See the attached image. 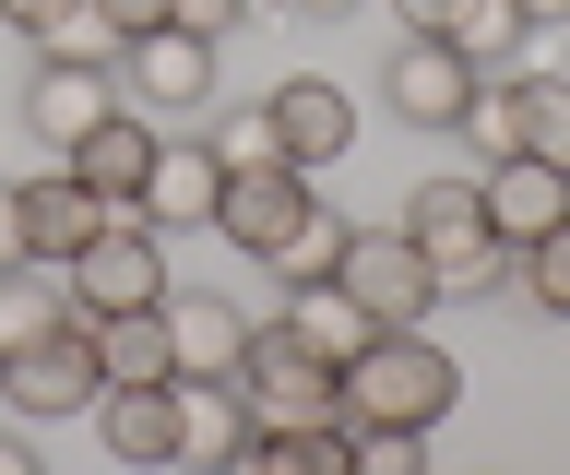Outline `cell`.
Instances as JSON below:
<instances>
[{"label": "cell", "mask_w": 570, "mask_h": 475, "mask_svg": "<svg viewBox=\"0 0 570 475\" xmlns=\"http://www.w3.org/2000/svg\"><path fill=\"white\" fill-rule=\"evenodd\" d=\"M249 12H262V0H167V24H190V37H214V48L238 37Z\"/></svg>", "instance_id": "83f0119b"}, {"label": "cell", "mask_w": 570, "mask_h": 475, "mask_svg": "<svg viewBox=\"0 0 570 475\" xmlns=\"http://www.w3.org/2000/svg\"><path fill=\"white\" fill-rule=\"evenodd\" d=\"M523 155H547L570 179V83L559 72H523Z\"/></svg>", "instance_id": "cb8c5ba5"}, {"label": "cell", "mask_w": 570, "mask_h": 475, "mask_svg": "<svg viewBox=\"0 0 570 475\" xmlns=\"http://www.w3.org/2000/svg\"><path fill=\"white\" fill-rule=\"evenodd\" d=\"M36 48H48V60H119V24H107L96 0H71V12H60V24H48Z\"/></svg>", "instance_id": "484cf974"}, {"label": "cell", "mask_w": 570, "mask_h": 475, "mask_svg": "<svg viewBox=\"0 0 570 475\" xmlns=\"http://www.w3.org/2000/svg\"><path fill=\"white\" fill-rule=\"evenodd\" d=\"M155 144H167V131H155V119L131 108V96H119V108L96 119V131H83V144H60V167L83 190H96L107 215H131V190H142V167H155Z\"/></svg>", "instance_id": "8fae6325"}, {"label": "cell", "mask_w": 570, "mask_h": 475, "mask_svg": "<svg viewBox=\"0 0 570 475\" xmlns=\"http://www.w3.org/2000/svg\"><path fill=\"white\" fill-rule=\"evenodd\" d=\"M71 321V274L60 261H0V357L12 345H36V333Z\"/></svg>", "instance_id": "d6986e66"}, {"label": "cell", "mask_w": 570, "mask_h": 475, "mask_svg": "<svg viewBox=\"0 0 570 475\" xmlns=\"http://www.w3.org/2000/svg\"><path fill=\"white\" fill-rule=\"evenodd\" d=\"M107 108H119V72H107V60H48V48H36L24 119H36V144H48V155H60V144H83Z\"/></svg>", "instance_id": "4fadbf2b"}, {"label": "cell", "mask_w": 570, "mask_h": 475, "mask_svg": "<svg viewBox=\"0 0 570 475\" xmlns=\"http://www.w3.org/2000/svg\"><path fill=\"white\" fill-rule=\"evenodd\" d=\"M83 333H96V368H107V380H178L167 297H155V309H107V321H83Z\"/></svg>", "instance_id": "ac0fdd59"}, {"label": "cell", "mask_w": 570, "mask_h": 475, "mask_svg": "<svg viewBox=\"0 0 570 475\" xmlns=\"http://www.w3.org/2000/svg\"><path fill=\"white\" fill-rule=\"evenodd\" d=\"M333 380H345V393H333L345 428H440V416L463 404V368L428 345V321H416V333H368Z\"/></svg>", "instance_id": "6da1fadb"}, {"label": "cell", "mask_w": 570, "mask_h": 475, "mask_svg": "<svg viewBox=\"0 0 570 475\" xmlns=\"http://www.w3.org/2000/svg\"><path fill=\"white\" fill-rule=\"evenodd\" d=\"M214 190H226V155L203 131H167L155 167H142V190H131V215L142 226H214Z\"/></svg>", "instance_id": "7c38bea8"}, {"label": "cell", "mask_w": 570, "mask_h": 475, "mask_svg": "<svg viewBox=\"0 0 570 475\" xmlns=\"http://www.w3.org/2000/svg\"><path fill=\"white\" fill-rule=\"evenodd\" d=\"M333 286H345L381 333H416L428 309H440V274H428V250L404 238V226H345V261H333Z\"/></svg>", "instance_id": "5b68a950"}, {"label": "cell", "mask_w": 570, "mask_h": 475, "mask_svg": "<svg viewBox=\"0 0 570 475\" xmlns=\"http://www.w3.org/2000/svg\"><path fill=\"white\" fill-rule=\"evenodd\" d=\"M285 333H297L309 357H333V368H345V357H356V345H368L381 321H368V309H356V297L333 286V274H321V286H285Z\"/></svg>", "instance_id": "ffe728a7"}, {"label": "cell", "mask_w": 570, "mask_h": 475, "mask_svg": "<svg viewBox=\"0 0 570 475\" xmlns=\"http://www.w3.org/2000/svg\"><path fill=\"white\" fill-rule=\"evenodd\" d=\"M226 380L249 393V416H262V428H309V416H333V393H345V380H333V357H309L285 321H249V345H238V368H226Z\"/></svg>", "instance_id": "8992f818"}, {"label": "cell", "mask_w": 570, "mask_h": 475, "mask_svg": "<svg viewBox=\"0 0 570 475\" xmlns=\"http://www.w3.org/2000/svg\"><path fill=\"white\" fill-rule=\"evenodd\" d=\"M60 12H71V0H0V24H12V37H24V48L48 37V24H60Z\"/></svg>", "instance_id": "f546056e"}, {"label": "cell", "mask_w": 570, "mask_h": 475, "mask_svg": "<svg viewBox=\"0 0 570 475\" xmlns=\"http://www.w3.org/2000/svg\"><path fill=\"white\" fill-rule=\"evenodd\" d=\"M203 144L226 155V167H262V155H274V119H262V108H226V119H203Z\"/></svg>", "instance_id": "4316f807"}, {"label": "cell", "mask_w": 570, "mask_h": 475, "mask_svg": "<svg viewBox=\"0 0 570 475\" xmlns=\"http://www.w3.org/2000/svg\"><path fill=\"white\" fill-rule=\"evenodd\" d=\"M475 202H488L499 250H534V238L570 215V179L547 167V155H488V167H475Z\"/></svg>", "instance_id": "30bf717a"}, {"label": "cell", "mask_w": 570, "mask_h": 475, "mask_svg": "<svg viewBox=\"0 0 570 475\" xmlns=\"http://www.w3.org/2000/svg\"><path fill=\"white\" fill-rule=\"evenodd\" d=\"M262 119H274V155H285V167H309V179L356 155V96L333 72H285L274 96H262Z\"/></svg>", "instance_id": "ba28073f"}, {"label": "cell", "mask_w": 570, "mask_h": 475, "mask_svg": "<svg viewBox=\"0 0 570 475\" xmlns=\"http://www.w3.org/2000/svg\"><path fill=\"white\" fill-rule=\"evenodd\" d=\"M12 215H24V261H71L107 226V202L71 179V167H48V179H12Z\"/></svg>", "instance_id": "9a60e30c"}, {"label": "cell", "mask_w": 570, "mask_h": 475, "mask_svg": "<svg viewBox=\"0 0 570 475\" xmlns=\"http://www.w3.org/2000/svg\"><path fill=\"white\" fill-rule=\"evenodd\" d=\"M238 464L249 475H345V416H309V428H262V416H249Z\"/></svg>", "instance_id": "44dd1931"}, {"label": "cell", "mask_w": 570, "mask_h": 475, "mask_svg": "<svg viewBox=\"0 0 570 475\" xmlns=\"http://www.w3.org/2000/svg\"><path fill=\"white\" fill-rule=\"evenodd\" d=\"M60 274H71V321H107V309H155V297H167V226L107 215L96 238L60 261Z\"/></svg>", "instance_id": "3957f363"}, {"label": "cell", "mask_w": 570, "mask_h": 475, "mask_svg": "<svg viewBox=\"0 0 570 475\" xmlns=\"http://www.w3.org/2000/svg\"><path fill=\"white\" fill-rule=\"evenodd\" d=\"M238 439H249L238 380H178V464H238Z\"/></svg>", "instance_id": "2e32d148"}, {"label": "cell", "mask_w": 570, "mask_h": 475, "mask_svg": "<svg viewBox=\"0 0 570 475\" xmlns=\"http://www.w3.org/2000/svg\"><path fill=\"white\" fill-rule=\"evenodd\" d=\"M96 439L119 464H178V380H107L96 393Z\"/></svg>", "instance_id": "5bb4252c"}, {"label": "cell", "mask_w": 570, "mask_h": 475, "mask_svg": "<svg viewBox=\"0 0 570 475\" xmlns=\"http://www.w3.org/2000/svg\"><path fill=\"white\" fill-rule=\"evenodd\" d=\"M452 12H463V0H392V24H404V37H452Z\"/></svg>", "instance_id": "f1b7e54d"}, {"label": "cell", "mask_w": 570, "mask_h": 475, "mask_svg": "<svg viewBox=\"0 0 570 475\" xmlns=\"http://www.w3.org/2000/svg\"><path fill=\"white\" fill-rule=\"evenodd\" d=\"M321 190L309 167H285V155H262V167H226V190H214V238L238 261H274L285 238H297V215H309Z\"/></svg>", "instance_id": "52a82bcc"}, {"label": "cell", "mask_w": 570, "mask_h": 475, "mask_svg": "<svg viewBox=\"0 0 570 475\" xmlns=\"http://www.w3.org/2000/svg\"><path fill=\"white\" fill-rule=\"evenodd\" d=\"M119 96H131L155 131H203L214 119V37H190V24H142V37H119Z\"/></svg>", "instance_id": "7a4b0ae2"}, {"label": "cell", "mask_w": 570, "mask_h": 475, "mask_svg": "<svg viewBox=\"0 0 570 475\" xmlns=\"http://www.w3.org/2000/svg\"><path fill=\"white\" fill-rule=\"evenodd\" d=\"M333 261H345V215H333V202H309V215H297V238H285L262 274H285V286H321Z\"/></svg>", "instance_id": "603a6c76"}, {"label": "cell", "mask_w": 570, "mask_h": 475, "mask_svg": "<svg viewBox=\"0 0 570 475\" xmlns=\"http://www.w3.org/2000/svg\"><path fill=\"white\" fill-rule=\"evenodd\" d=\"M107 24H119V37H142V24H167V0H96Z\"/></svg>", "instance_id": "4dcf8cb0"}, {"label": "cell", "mask_w": 570, "mask_h": 475, "mask_svg": "<svg viewBox=\"0 0 570 475\" xmlns=\"http://www.w3.org/2000/svg\"><path fill=\"white\" fill-rule=\"evenodd\" d=\"M523 37H534L523 0H463V12H452V48L475 60V72H511V60H523Z\"/></svg>", "instance_id": "7402d4cb"}, {"label": "cell", "mask_w": 570, "mask_h": 475, "mask_svg": "<svg viewBox=\"0 0 570 475\" xmlns=\"http://www.w3.org/2000/svg\"><path fill=\"white\" fill-rule=\"evenodd\" d=\"M463 96H475V60H463L452 37H404V48L381 60V108L404 119V131H452Z\"/></svg>", "instance_id": "9c48e42d"}, {"label": "cell", "mask_w": 570, "mask_h": 475, "mask_svg": "<svg viewBox=\"0 0 570 475\" xmlns=\"http://www.w3.org/2000/svg\"><path fill=\"white\" fill-rule=\"evenodd\" d=\"M96 393H107V368H96V333H83V321H60V333H36V345L0 357V404H12L24 428L96 416Z\"/></svg>", "instance_id": "277c9868"}, {"label": "cell", "mask_w": 570, "mask_h": 475, "mask_svg": "<svg viewBox=\"0 0 570 475\" xmlns=\"http://www.w3.org/2000/svg\"><path fill=\"white\" fill-rule=\"evenodd\" d=\"M167 345H178V380H226L238 345H249V321L226 297H167Z\"/></svg>", "instance_id": "e0dca14e"}, {"label": "cell", "mask_w": 570, "mask_h": 475, "mask_svg": "<svg viewBox=\"0 0 570 475\" xmlns=\"http://www.w3.org/2000/svg\"><path fill=\"white\" fill-rule=\"evenodd\" d=\"M0 261H24V215H12V179H0Z\"/></svg>", "instance_id": "d6a6232c"}, {"label": "cell", "mask_w": 570, "mask_h": 475, "mask_svg": "<svg viewBox=\"0 0 570 475\" xmlns=\"http://www.w3.org/2000/svg\"><path fill=\"white\" fill-rule=\"evenodd\" d=\"M0 475H36V439H24V416L0 428Z\"/></svg>", "instance_id": "1f68e13d"}, {"label": "cell", "mask_w": 570, "mask_h": 475, "mask_svg": "<svg viewBox=\"0 0 570 475\" xmlns=\"http://www.w3.org/2000/svg\"><path fill=\"white\" fill-rule=\"evenodd\" d=\"M285 12H309V24H333V12H356V0H285Z\"/></svg>", "instance_id": "836d02e7"}, {"label": "cell", "mask_w": 570, "mask_h": 475, "mask_svg": "<svg viewBox=\"0 0 570 475\" xmlns=\"http://www.w3.org/2000/svg\"><path fill=\"white\" fill-rule=\"evenodd\" d=\"M523 297L547 309V321H570V215H559V226H547V238L523 250Z\"/></svg>", "instance_id": "d4e9b609"}, {"label": "cell", "mask_w": 570, "mask_h": 475, "mask_svg": "<svg viewBox=\"0 0 570 475\" xmlns=\"http://www.w3.org/2000/svg\"><path fill=\"white\" fill-rule=\"evenodd\" d=\"M523 24H570V0H523Z\"/></svg>", "instance_id": "e575fe53"}]
</instances>
